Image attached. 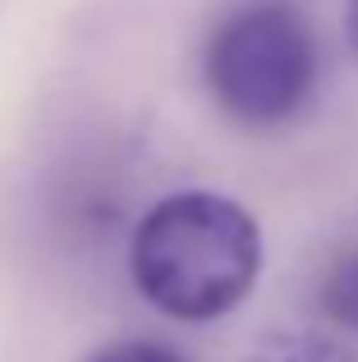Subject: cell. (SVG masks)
Returning <instances> with one entry per match:
<instances>
[{"label":"cell","mask_w":358,"mask_h":362,"mask_svg":"<svg viewBox=\"0 0 358 362\" xmlns=\"http://www.w3.org/2000/svg\"><path fill=\"white\" fill-rule=\"evenodd\" d=\"M345 33H350V46L358 55V0H350V18H345Z\"/></svg>","instance_id":"6"},{"label":"cell","mask_w":358,"mask_h":362,"mask_svg":"<svg viewBox=\"0 0 358 362\" xmlns=\"http://www.w3.org/2000/svg\"><path fill=\"white\" fill-rule=\"evenodd\" d=\"M317 303L340 330H358V247L331 257V266L317 280Z\"/></svg>","instance_id":"4"},{"label":"cell","mask_w":358,"mask_h":362,"mask_svg":"<svg viewBox=\"0 0 358 362\" xmlns=\"http://www.w3.org/2000/svg\"><path fill=\"white\" fill-rule=\"evenodd\" d=\"M243 362H358V354L340 339L313 335V330H271Z\"/></svg>","instance_id":"3"},{"label":"cell","mask_w":358,"mask_h":362,"mask_svg":"<svg viewBox=\"0 0 358 362\" xmlns=\"http://www.w3.org/2000/svg\"><path fill=\"white\" fill-rule=\"evenodd\" d=\"M207 88L243 129H276L308 106L317 83V37L304 14L276 0L243 5L207 42Z\"/></svg>","instance_id":"2"},{"label":"cell","mask_w":358,"mask_h":362,"mask_svg":"<svg viewBox=\"0 0 358 362\" xmlns=\"http://www.w3.org/2000/svg\"><path fill=\"white\" fill-rule=\"evenodd\" d=\"M129 271L156 312L175 321H216L248 298L262 271V230L234 197L175 193L134 230Z\"/></svg>","instance_id":"1"},{"label":"cell","mask_w":358,"mask_h":362,"mask_svg":"<svg viewBox=\"0 0 358 362\" xmlns=\"http://www.w3.org/2000/svg\"><path fill=\"white\" fill-rule=\"evenodd\" d=\"M88 362H184L171 344H152V339H120V344L97 349Z\"/></svg>","instance_id":"5"}]
</instances>
